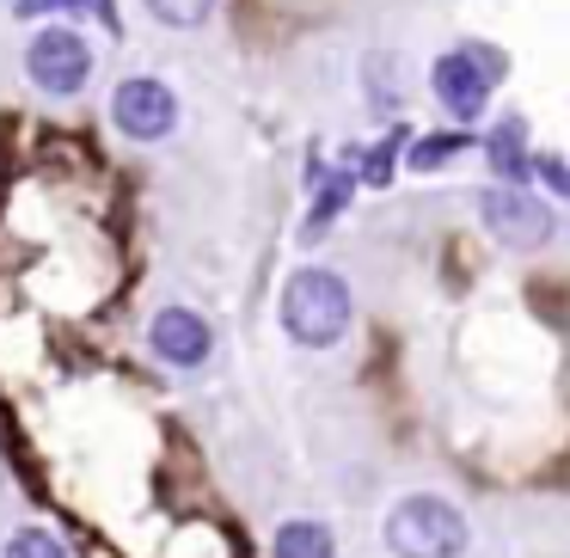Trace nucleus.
<instances>
[{"label":"nucleus","instance_id":"obj_14","mask_svg":"<svg viewBox=\"0 0 570 558\" xmlns=\"http://www.w3.org/2000/svg\"><path fill=\"white\" fill-rule=\"evenodd\" d=\"M533 173H540L546 185L558 190V197H570V160H558V154H540V160H533Z\"/></svg>","mask_w":570,"mask_h":558},{"label":"nucleus","instance_id":"obj_8","mask_svg":"<svg viewBox=\"0 0 570 558\" xmlns=\"http://www.w3.org/2000/svg\"><path fill=\"white\" fill-rule=\"evenodd\" d=\"M484 160H491L497 185H521V178H528V124H521V117H503V124L484 136Z\"/></svg>","mask_w":570,"mask_h":558},{"label":"nucleus","instance_id":"obj_9","mask_svg":"<svg viewBox=\"0 0 570 558\" xmlns=\"http://www.w3.org/2000/svg\"><path fill=\"white\" fill-rule=\"evenodd\" d=\"M271 558H337V540L325 521H283L271 540Z\"/></svg>","mask_w":570,"mask_h":558},{"label":"nucleus","instance_id":"obj_7","mask_svg":"<svg viewBox=\"0 0 570 558\" xmlns=\"http://www.w3.org/2000/svg\"><path fill=\"white\" fill-rule=\"evenodd\" d=\"M148 344H154V356L173 362V369H197V362H209L215 332H209V320L190 313V307H160L148 325Z\"/></svg>","mask_w":570,"mask_h":558},{"label":"nucleus","instance_id":"obj_3","mask_svg":"<svg viewBox=\"0 0 570 558\" xmlns=\"http://www.w3.org/2000/svg\"><path fill=\"white\" fill-rule=\"evenodd\" d=\"M497 80H503V56H497V50H479V43H466V50H448L442 62L430 68L435 105H442L448 117H460V124L484 117Z\"/></svg>","mask_w":570,"mask_h":558},{"label":"nucleus","instance_id":"obj_16","mask_svg":"<svg viewBox=\"0 0 570 558\" xmlns=\"http://www.w3.org/2000/svg\"><path fill=\"white\" fill-rule=\"evenodd\" d=\"M68 7H92V0H19V19H43V13H68Z\"/></svg>","mask_w":570,"mask_h":558},{"label":"nucleus","instance_id":"obj_5","mask_svg":"<svg viewBox=\"0 0 570 558\" xmlns=\"http://www.w3.org/2000/svg\"><path fill=\"white\" fill-rule=\"evenodd\" d=\"M26 75H31V87L50 92V99H75V92L87 87V75H92L87 38L68 31V26H43L38 38L26 43Z\"/></svg>","mask_w":570,"mask_h":558},{"label":"nucleus","instance_id":"obj_15","mask_svg":"<svg viewBox=\"0 0 570 558\" xmlns=\"http://www.w3.org/2000/svg\"><path fill=\"white\" fill-rule=\"evenodd\" d=\"M393 154H399V136H386L381 148L368 154V185H386V178H393Z\"/></svg>","mask_w":570,"mask_h":558},{"label":"nucleus","instance_id":"obj_13","mask_svg":"<svg viewBox=\"0 0 570 558\" xmlns=\"http://www.w3.org/2000/svg\"><path fill=\"white\" fill-rule=\"evenodd\" d=\"M466 148V136H430V141H417V148H411V166H417V173H430V166H442L448 154H460Z\"/></svg>","mask_w":570,"mask_h":558},{"label":"nucleus","instance_id":"obj_6","mask_svg":"<svg viewBox=\"0 0 570 558\" xmlns=\"http://www.w3.org/2000/svg\"><path fill=\"white\" fill-rule=\"evenodd\" d=\"M111 124L124 129L129 141H166L178 129V99L166 80L154 75H129L124 87L111 92Z\"/></svg>","mask_w":570,"mask_h":558},{"label":"nucleus","instance_id":"obj_2","mask_svg":"<svg viewBox=\"0 0 570 558\" xmlns=\"http://www.w3.org/2000/svg\"><path fill=\"white\" fill-rule=\"evenodd\" d=\"M466 516L435 491H411L386 509V552L393 558H466Z\"/></svg>","mask_w":570,"mask_h":558},{"label":"nucleus","instance_id":"obj_12","mask_svg":"<svg viewBox=\"0 0 570 558\" xmlns=\"http://www.w3.org/2000/svg\"><path fill=\"white\" fill-rule=\"evenodd\" d=\"M7 558H68V546L56 540L50 528H38V521H31V528H13V540H7Z\"/></svg>","mask_w":570,"mask_h":558},{"label":"nucleus","instance_id":"obj_11","mask_svg":"<svg viewBox=\"0 0 570 558\" xmlns=\"http://www.w3.org/2000/svg\"><path fill=\"white\" fill-rule=\"evenodd\" d=\"M160 26H173V31H197L203 19L215 13V0H141Z\"/></svg>","mask_w":570,"mask_h":558},{"label":"nucleus","instance_id":"obj_1","mask_svg":"<svg viewBox=\"0 0 570 558\" xmlns=\"http://www.w3.org/2000/svg\"><path fill=\"white\" fill-rule=\"evenodd\" d=\"M276 313H283V332L295 337V344L307 350H332L337 337L350 332V313H356V301H350V283L337 271H320V264H307V271H295L283 283V301H276Z\"/></svg>","mask_w":570,"mask_h":558},{"label":"nucleus","instance_id":"obj_4","mask_svg":"<svg viewBox=\"0 0 570 558\" xmlns=\"http://www.w3.org/2000/svg\"><path fill=\"white\" fill-rule=\"evenodd\" d=\"M479 222H484V234L509 252H540L546 239H552V209H546L528 185H491L479 197Z\"/></svg>","mask_w":570,"mask_h":558},{"label":"nucleus","instance_id":"obj_10","mask_svg":"<svg viewBox=\"0 0 570 558\" xmlns=\"http://www.w3.org/2000/svg\"><path fill=\"white\" fill-rule=\"evenodd\" d=\"M344 203H350V173H332V178H325V190L313 197V215H307V234H301V239H320Z\"/></svg>","mask_w":570,"mask_h":558}]
</instances>
